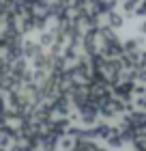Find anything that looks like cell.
I'll use <instances>...</instances> for the list:
<instances>
[{
	"label": "cell",
	"mask_w": 146,
	"mask_h": 151,
	"mask_svg": "<svg viewBox=\"0 0 146 151\" xmlns=\"http://www.w3.org/2000/svg\"><path fill=\"white\" fill-rule=\"evenodd\" d=\"M120 24H122V17L116 13H110V26H120Z\"/></svg>",
	"instance_id": "7a4b0ae2"
},
{
	"label": "cell",
	"mask_w": 146,
	"mask_h": 151,
	"mask_svg": "<svg viewBox=\"0 0 146 151\" xmlns=\"http://www.w3.org/2000/svg\"><path fill=\"white\" fill-rule=\"evenodd\" d=\"M0 151H6V149H4V147H0Z\"/></svg>",
	"instance_id": "5b68a950"
},
{
	"label": "cell",
	"mask_w": 146,
	"mask_h": 151,
	"mask_svg": "<svg viewBox=\"0 0 146 151\" xmlns=\"http://www.w3.org/2000/svg\"><path fill=\"white\" fill-rule=\"evenodd\" d=\"M58 145H60L62 149H71L73 142H71V138H62V142H58Z\"/></svg>",
	"instance_id": "277c9868"
},
{
	"label": "cell",
	"mask_w": 146,
	"mask_h": 151,
	"mask_svg": "<svg viewBox=\"0 0 146 151\" xmlns=\"http://www.w3.org/2000/svg\"><path fill=\"white\" fill-rule=\"evenodd\" d=\"M22 47H24V56H28V58H37L41 54V45L32 43V41H26Z\"/></svg>",
	"instance_id": "6da1fadb"
},
{
	"label": "cell",
	"mask_w": 146,
	"mask_h": 151,
	"mask_svg": "<svg viewBox=\"0 0 146 151\" xmlns=\"http://www.w3.org/2000/svg\"><path fill=\"white\" fill-rule=\"evenodd\" d=\"M54 41V35L52 32H43V35H41V45H50Z\"/></svg>",
	"instance_id": "3957f363"
}]
</instances>
